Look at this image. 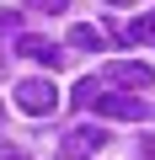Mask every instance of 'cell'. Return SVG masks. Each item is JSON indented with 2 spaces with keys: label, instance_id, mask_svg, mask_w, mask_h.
<instances>
[{
  "label": "cell",
  "instance_id": "6da1fadb",
  "mask_svg": "<svg viewBox=\"0 0 155 160\" xmlns=\"http://www.w3.org/2000/svg\"><path fill=\"white\" fill-rule=\"evenodd\" d=\"M75 102H80L86 112L123 118V123H150V118H155V107H150V102H139V91H134V96H112L107 86H96V80H80V86H75Z\"/></svg>",
  "mask_w": 155,
  "mask_h": 160
},
{
  "label": "cell",
  "instance_id": "7a4b0ae2",
  "mask_svg": "<svg viewBox=\"0 0 155 160\" xmlns=\"http://www.w3.org/2000/svg\"><path fill=\"white\" fill-rule=\"evenodd\" d=\"M107 149V128L102 123H80V128H70L59 139V160H91Z\"/></svg>",
  "mask_w": 155,
  "mask_h": 160
},
{
  "label": "cell",
  "instance_id": "3957f363",
  "mask_svg": "<svg viewBox=\"0 0 155 160\" xmlns=\"http://www.w3.org/2000/svg\"><path fill=\"white\" fill-rule=\"evenodd\" d=\"M102 80H107V86H123V91H150L155 86V69L139 64V59H112L102 69Z\"/></svg>",
  "mask_w": 155,
  "mask_h": 160
},
{
  "label": "cell",
  "instance_id": "277c9868",
  "mask_svg": "<svg viewBox=\"0 0 155 160\" xmlns=\"http://www.w3.org/2000/svg\"><path fill=\"white\" fill-rule=\"evenodd\" d=\"M16 107H22L27 118H48V112L59 107L54 80H22V86H16Z\"/></svg>",
  "mask_w": 155,
  "mask_h": 160
},
{
  "label": "cell",
  "instance_id": "5b68a950",
  "mask_svg": "<svg viewBox=\"0 0 155 160\" xmlns=\"http://www.w3.org/2000/svg\"><path fill=\"white\" fill-rule=\"evenodd\" d=\"M16 53H22V59H38V64H54V69L64 64V53H59L48 38H32V32H27V38H16Z\"/></svg>",
  "mask_w": 155,
  "mask_h": 160
},
{
  "label": "cell",
  "instance_id": "8992f818",
  "mask_svg": "<svg viewBox=\"0 0 155 160\" xmlns=\"http://www.w3.org/2000/svg\"><path fill=\"white\" fill-rule=\"evenodd\" d=\"M128 38H134V43H150V48H155V11H139V16L128 22Z\"/></svg>",
  "mask_w": 155,
  "mask_h": 160
},
{
  "label": "cell",
  "instance_id": "52a82bcc",
  "mask_svg": "<svg viewBox=\"0 0 155 160\" xmlns=\"http://www.w3.org/2000/svg\"><path fill=\"white\" fill-rule=\"evenodd\" d=\"M102 43H107V38H102L96 27H86V22L70 27V48H96V53H102Z\"/></svg>",
  "mask_w": 155,
  "mask_h": 160
},
{
  "label": "cell",
  "instance_id": "ba28073f",
  "mask_svg": "<svg viewBox=\"0 0 155 160\" xmlns=\"http://www.w3.org/2000/svg\"><path fill=\"white\" fill-rule=\"evenodd\" d=\"M70 0H27L22 6V16H54V11H64Z\"/></svg>",
  "mask_w": 155,
  "mask_h": 160
},
{
  "label": "cell",
  "instance_id": "9c48e42d",
  "mask_svg": "<svg viewBox=\"0 0 155 160\" xmlns=\"http://www.w3.org/2000/svg\"><path fill=\"white\" fill-rule=\"evenodd\" d=\"M16 27H22V6H16V11H0V38L16 32Z\"/></svg>",
  "mask_w": 155,
  "mask_h": 160
},
{
  "label": "cell",
  "instance_id": "30bf717a",
  "mask_svg": "<svg viewBox=\"0 0 155 160\" xmlns=\"http://www.w3.org/2000/svg\"><path fill=\"white\" fill-rule=\"evenodd\" d=\"M139 160H155V139H139Z\"/></svg>",
  "mask_w": 155,
  "mask_h": 160
},
{
  "label": "cell",
  "instance_id": "8fae6325",
  "mask_svg": "<svg viewBox=\"0 0 155 160\" xmlns=\"http://www.w3.org/2000/svg\"><path fill=\"white\" fill-rule=\"evenodd\" d=\"M0 75H6V53H0Z\"/></svg>",
  "mask_w": 155,
  "mask_h": 160
},
{
  "label": "cell",
  "instance_id": "7c38bea8",
  "mask_svg": "<svg viewBox=\"0 0 155 160\" xmlns=\"http://www.w3.org/2000/svg\"><path fill=\"white\" fill-rule=\"evenodd\" d=\"M112 6H123V0H112Z\"/></svg>",
  "mask_w": 155,
  "mask_h": 160
},
{
  "label": "cell",
  "instance_id": "4fadbf2b",
  "mask_svg": "<svg viewBox=\"0 0 155 160\" xmlns=\"http://www.w3.org/2000/svg\"><path fill=\"white\" fill-rule=\"evenodd\" d=\"M0 112H6V107H0Z\"/></svg>",
  "mask_w": 155,
  "mask_h": 160
}]
</instances>
